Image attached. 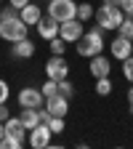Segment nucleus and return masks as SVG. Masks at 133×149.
Returning <instances> with one entry per match:
<instances>
[{
	"mask_svg": "<svg viewBox=\"0 0 133 149\" xmlns=\"http://www.w3.org/2000/svg\"><path fill=\"white\" fill-rule=\"evenodd\" d=\"M83 32H85V24L80 22L77 16H75V19H67V22L59 24V37H61L64 43H77Z\"/></svg>",
	"mask_w": 133,
	"mask_h": 149,
	"instance_id": "obj_5",
	"label": "nucleus"
},
{
	"mask_svg": "<svg viewBox=\"0 0 133 149\" xmlns=\"http://www.w3.org/2000/svg\"><path fill=\"white\" fill-rule=\"evenodd\" d=\"M91 74L93 77H109V72H112V61L107 59L104 53H96V56H91Z\"/></svg>",
	"mask_w": 133,
	"mask_h": 149,
	"instance_id": "obj_11",
	"label": "nucleus"
},
{
	"mask_svg": "<svg viewBox=\"0 0 133 149\" xmlns=\"http://www.w3.org/2000/svg\"><path fill=\"white\" fill-rule=\"evenodd\" d=\"M8 96H11V88H8V83H6L3 77H0V104H6Z\"/></svg>",
	"mask_w": 133,
	"mask_h": 149,
	"instance_id": "obj_26",
	"label": "nucleus"
},
{
	"mask_svg": "<svg viewBox=\"0 0 133 149\" xmlns=\"http://www.w3.org/2000/svg\"><path fill=\"white\" fill-rule=\"evenodd\" d=\"M112 88H115V85H112L109 77H96V93H99V96H109Z\"/></svg>",
	"mask_w": 133,
	"mask_h": 149,
	"instance_id": "obj_19",
	"label": "nucleus"
},
{
	"mask_svg": "<svg viewBox=\"0 0 133 149\" xmlns=\"http://www.w3.org/2000/svg\"><path fill=\"white\" fill-rule=\"evenodd\" d=\"M128 107H130V112H133V83H130V88H128Z\"/></svg>",
	"mask_w": 133,
	"mask_h": 149,
	"instance_id": "obj_31",
	"label": "nucleus"
},
{
	"mask_svg": "<svg viewBox=\"0 0 133 149\" xmlns=\"http://www.w3.org/2000/svg\"><path fill=\"white\" fill-rule=\"evenodd\" d=\"M45 123H48V128H51V133H64V128H67L64 117H56V115H51Z\"/></svg>",
	"mask_w": 133,
	"mask_h": 149,
	"instance_id": "obj_20",
	"label": "nucleus"
},
{
	"mask_svg": "<svg viewBox=\"0 0 133 149\" xmlns=\"http://www.w3.org/2000/svg\"><path fill=\"white\" fill-rule=\"evenodd\" d=\"M53 93H59V80H51V77H48V80L43 83V96L48 99V96H53Z\"/></svg>",
	"mask_w": 133,
	"mask_h": 149,
	"instance_id": "obj_24",
	"label": "nucleus"
},
{
	"mask_svg": "<svg viewBox=\"0 0 133 149\" xmlns=\"http://www.w3.org/2000/svg\"><path fill=\"white\" fill-rule=\"evenodd\" d=\"M59 93H61V96H67V99H72V96H75V85L69 83V77L59 80Z\"/></svg>",
	"mask_w": 133,
	"mask_h": 149,
	"instance_id": "obj_23",
	"label": "nucleus"
},
{
	"mask_svg": "<svg viewBox=\"0 0 133 149\" xmlns=\"http://www.w3.org/2000/svg\"><path fill=\"white\" fill-rule=\"evenodd\" d=\"M104 45H107L104 29L96 24L93 29H88V32L80 35V40H77V45H75V51H77V56H83V59H91V56H96V53H104Z\"/></svg>",
	"mask_w": 133,
	"mask_h": 149,
	"instance_id": "obj_1",
	"label": "nucleus"
},
{
	"mask_svg": "<svg viewBox=\"0 0 133 149\" xmlns=\"http://www.w3.org/2000/svg\"><path fill=\"white\" fill-rule=\"evenodd\" d=\"M19 120H22V125H24L27 130H32L37 123H43V120H40V109H35V107H22Z\"/></svg>",
	"mask_w": 133,
	"mask_h": 149,
	"instance_id": "obj_16",
	"label": "nucleus"
},
{
	"mask_svg": "<svg viewBox=\"0 0 133 149\" xmlns=\"http://www.w3.org/2000/svg\"><path fill=\"white\" fill-rule=\"evenodd\" d=\"M123 77L128 83H133V56H128V59L123 61Z\"/></svg>",
	"mask_w": 133,
	"mask_h": 149,
	"instance_id": "obj_25",
	"label": "nucleus"
},
{
	"mask_svg": "<svg viewBox=\"0 0 133 149\" xmlns=\"http://www.w3.org/2000/svg\"><path fill=\"white\" fill-rule=\"evenodd\" d=\"M48 45H51V53H56V56H64V51H67V45H64V40L59 35H56L53 40H48Z\"/></svg>",
	"mask_w": 133,
	"mask_h": 149,
	"instance_id": "obj_21",
	"label": "nucleus"
},
{
	"mask_svg": "<svg viewBox=\"0 0 133 149\" xmlns=\"http://www.w3.org/2000/svg\"><path fill=\"white\" fill-rule=\"evenodd\" d=\"M27 3H29V0H8V6H13L16 11H22V8H24Z\"/></svg>",
	"mask_w": 133,
	"mask_h": 149,
	"instance_id": "obj_29",
	"label": "nucleus"
},
{
	"mask_svg": "<svg viewBox=\"0 0 133 149\" xmlns=\"http://www.w3.org/2000/svg\"><path fill=\"white\" fill-rule=\"evenodd\" d=\"M109 53H112V59H117V61H125L128 56H133V40H128V37H115V40L109 43Z\"/></svg>",
	"mask_w": 133,
	"mask_h": 149,
	"instance_id": "obj_8",
	"label": "nucleus"
},
{
	"mask_svg": "<svg viewBox=\"0 0 133 149\" xmlns=\"http://www.w3.org/2000/svg\"><path fill=\"white\" fill-rule=\"evenodd\" d=\"M48 16L56 22H67V19L77 16V3L75 0H48Z\"/></svg>",
	"mask_w": 133,
	"mask_h": 149,
	"instance_id": "obj_4",
	"label": "nucleus"
},
{
	"mask_svg": "<svg viewBox=\"0 0 133 149\" xmlns=\"http://www.w3.org/2000/svg\"><path fill=\"white\" fill-rule=\"evenodd\" d=\"M69 74V64H67V59L64 56H51V59L45 61V77H51V80H64Z\"/></svg>",
	"mask_w": 133,
	"mask_h": 149,
	"instance_id": "obj_6",
	"label": "nucleus"
},
{
	"mask_svg": "<svg viewBox=\"0 0 133 149\" xmlns=\"http://www.w3.org/2000/svg\"><path fill=\"white\" fill-rule=\"evenodd\" d=\"M45 3H48V0H45Z\"/></svg>",
	"mask_w": 133,
	"mask_h": 149,
	"instance_id": "obj_35",
	"label": "nucleus"
},
{
	"mask_svg": "<svg viewBox=\"0 0 133 149\" xmlns=\"http://www.w3.org/2000/svg\"><path fill=\"white\" fill-rule=\"evenodd\" d=\"M11 53L16 56V59H32V56H35V43L29 40V37H22V40L13 43Z\"/></svg>",
	"mask_w": 133,
	"mask_h": 149,
	"instance_id": "obj_14",
	"label": "nucleus"
},
{
	"mask_svg": "<svg viewBox=\"0 0 133 149\" xmlns=\"http://www.w3.org/2000/svg\"><path fill=\"white\" fill-rule=\"evenodd\" d=\"M117 35H120V37H128V40H133V16H125L123 22H120Z\"/></svg>",
	"mask_w": 133,
	"mask_h": 149,
	"instance_id": "obj_17",
	"label": "nucleus"
},
{
	"mask_svg": "<svg viewBox=\"0 0 133 149\" xmlns=\"http://www.w3.org/2000/svg\"><path fill=\"white\" fill-rule=\"evenodd\" d=\"M120 8L125 16H133V0H120Z\"/></svg>",
	"mask_w": 133,
	"mask_h": 149,
	"instance_id": "obj_28",
	"label": "nucleus"
},
{
	"mask_svg": "<svg viewBox=\"0 0 133 149\" xmlns=\"http://www.w3.org/2000/svg\"><path fill=\"white\" fill-rule=\"evenodd\" d=\"M0 3H3V0H0Z\"/></svg>",
	"mask_w": 133,
	"mask_h": 149,
	"instance_id": "obj_34",
	"label": "nucleus"
},
{
	"mask_svg": "<svg viewBox=\"0 0 133 149\" xmlns=\"http://www.w3.org/2000/svg\"><path fill=\"white\" fill-rule=\"evenodd\" d=\"M19 19L27 24V27H32V24H37L43 19V11H40V6H35V3H27L22 11H19Z\"/></svg>",
	"mask_w": 133,
	"mask_h": 149,
	"instance_id": "obj_13",
	"label": "nucleus"
},
{
	"mask_svg": "<svg viewBox=\"0 0 133 149\" xmlns=\"http://www.w3.org/2000/svg\"><path fill=\"white\" fill-rule=\"evenodd\" d=\"M24 141H19V139H11V136H3L0 139V149H22Z\"/></svg>",
	"mask_w": 133,
	"mask_h": 149,
	"instance_id": "obj_22",
	"label": "nucleus"
},
{
	"mask_svg": "<svg viewBox=\"0 0 133 149\" xmlns=\"http://www.w3.org/2000/svg\"><path fill=\"white\" fill-rule=\"evenodd\" d=\"M43 101H45V96H43L40 88H22V91H19V107H35V109H40Z\"/></svg>",
	"mask_w": 133,
	"mask_h": 149,
	"instance_id": "obj_9",
	"label": "nucleus"
},
{
	"mask_svg": "<svg viewBox=\"0 0 133 149\" xmlns=\"http://www.w3.org/2000/svg\"><path fill=\"white\" fill-rule=\"evenodd\" d=\"M93 19H96V24H99L101 29H117L120 22L125 19V13H123L120 6H109V3H104L101 8H96Z\"/></svg>",
	"mask_w": 133,
	"mask_h": 149,
	"instance_id": "obj_2",
	"label": "nucleus"
},
{
	"mask_svg": "<svg viewBox=\"0 0 133 149\" xmlns=\"http://www.w3.org/2000/svg\"><path fill=\"white\" fill-rule=\"evenodd\" d=\"M13 16H19V11H16L13 6H6V8H0V22H3V19H13Z\"/></svg>",
	"mask_w": 133,
	"mask_h": 149,
	"instance_id": "obj_27",
	"label": "nucleus"
},
{
	"mask_svg": "<svg viewBox=\"0 0 133 149\" xmlns=\"http://www.w3.org/2000/svg\"><path fill=\"white\" fill-rule=\"evenodd\" d=\"M45 109L51 112V115H56V117H67V112H69V99L61 96V93H53V96L45 99Z\"/></svg>",
	"mask_w": 133,
	"mask_h": 149,
	"instance_id": "obj_10",
	"label": "nucleus"
},
{
	"mask_svg": "<svg viewBox=\"0 0 133 149\" xmlns=\"http://www.w3.org/2000/svg\"><path fill=\"white\" fill-rule=\"evenodd\" d=\"M27 35H29V27H27L19 16H13V19H3V22H0V40L16 43V40H22V37H27Z\"/></svg>",
	"mask_w": 133,
	"mask_h": 149,
	"instance_id": "obj_3",
	"label": "nucleus"
},
{
	"mask_svg": "<svg viewBox=\"0 0 133 149\" xmlns=\"http://www.w3.org/2000/svg\"><path fill=\"white\" fill-rule=\"evenodd\" d=\"M3 128H6V136H11V139H19V141H24V133H27V128L22 125V120H19V117H8V120L3 123Z\"/></svg>",
	"mask_w": 133,
	"mask_h": 149,
	"instance_id": "obj_15",
	"label": "nucleus"
},
{
	"mask_svg": "<svg viewBox=\"0 0 133 149\" xmlns=\"http://www.w3.org/2000/svg\"><path fill=\"white\" fill-rule=\"evenodd\" d=\"M35 29H37V35H40L43 40H53V37L59 35V22L51 19V16H43L40 22L35 24Z\"/></svg>",
	"mask_w": 133,
	"mask_h": 149,
	"instance_id": "obj_12",
	"label": "nucleus"
},
{
	"mask_svg": "<svg viewBox=\"0 0 133 149\" xmlns=\"http://www.w3.org/2000/svg\"><path fill=\"white\" fill-rule=\"evenodd\" d=\"M6 136V128H3V123H0V139H3Z\"/></svg>",
	"mask_w": 133,
	"mask_h": 149,
	"instance_id": "obj_33",
	"label": "nucleus"
},
{
	"mask_svg": "<svg viewBox=\"0 0 133 149\" xmlns=\"http://www.w3.org/2000/svg\"><path fill=\"white\" fill-rule=\"evenodd\" d=\"M51 128H48V123H37L32 130H29V146L32 149H45V146H51Z\"/></svg>",
	"mask_w": 133,
	"mask_h": 149,
	"instance_id": "obj_7",
	"label": "nucleus"
},
{
	"mask_svg": "<svg viewBox=\"0 0 133 149\" xmlns=\"http://www.w3.org/2000/svg\"><path fill=\"white\" fill-rule=\"evenodd\" d=\"M8 117H11V112H8V107H6V104H0V123H6Z\"/></svg>",
	"mask_w": 133,
	"mask_h": 149,
	"instance_id": "obj_30",
	"label": "nucleus"
},
{
	"mask_svg": "<svg viewBox=\"0 0 133 149\" xmlns=\"http://www.w3.org/2000/svg\"><path fill=\"white\" fill-rule=\"evenodd\" d=\"M104 3H109V6H120V0H104Z\"/></svg>",
	"mask_w": 133,
	"mask_h": 149,
	"instance_id": "obj_32",
	"label": "nucleus"
},
{
	"mask_svg": "<svg viewBox=\"0 0 133 149\" xmlns=\"http://www.w3.org/2000/svg\"><path fill=\"white\" fill-rule=\"evenodd\" d=\"M93 13H96V8H93L91 3H77V19L85 24L88 19H93Z\"/></svg>",
	"mask_w": 133,
	"mask_h": 149,
	"instance_id": "obj_18",
	"label": "nucleus"
}]
</instances>
